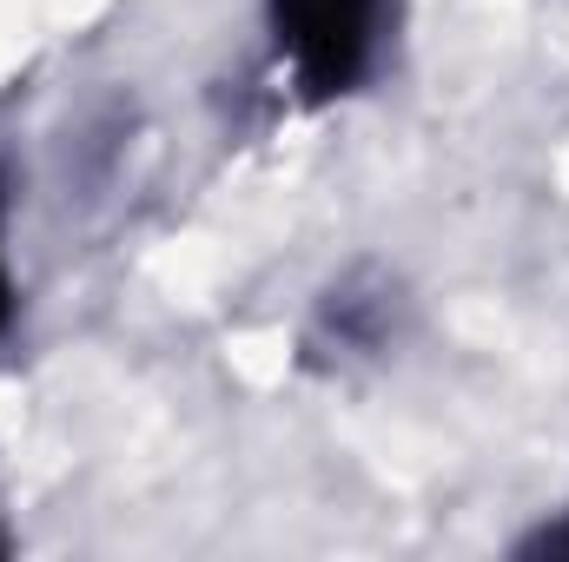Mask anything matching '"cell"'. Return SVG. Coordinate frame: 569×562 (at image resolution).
Returning <instances> with one entry per match:
<instances>
[{
  "label": "cell",
  "mask_w": 569,
  "mask_h": 562,
  "mask_svg": "<svg viewBox=\"0 0 569 562\" xmlns=\"http://www.w3.org/2000/svg\"><path fill=\"white\" fill-rule=\"evenodd\" d=\"M378 13L385 0H272V27H279V53L291 60V80L311 100L345 93L378 47Z\"/></svg>",
  "instance_id": "cell-1"
},
{
  "label": "cell",
  "mask_w": 569,
  "mask_h": 562,
  "mask_svg": "<svg viewBox=\"0 0 569 562\" xmlns=\"http://www.w3.org/2000/svg\"><path fill=\"white\" fill-rule=\"evenodd\" d=\"M7 311H13V284H7V265H0V324H7Z\"/></svg>",
  "instance_id": "cell-2"
},
{
  "label": "cell",
  "mask_w": 569,
  "mask_h": 562,
  "mask_svg": "<svg viewBox=\"0 0 569 562\" xmlns=\"http://www.w3.org/2000/svg\"><path fill=\"white\" fill-rule=\"evenodd\" d=\"M557 550H569V530H563V536H557Z\"/></svg>",
  "instance_id": "cell-3"
}]
</instances>
